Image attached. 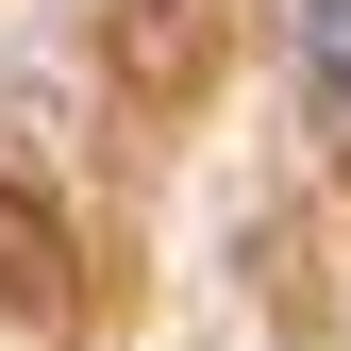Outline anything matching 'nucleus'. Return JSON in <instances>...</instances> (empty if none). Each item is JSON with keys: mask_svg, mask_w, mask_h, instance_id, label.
I'll return each mask as SVG.
<instances>
[{"mask_svg": "<svg viewBox=\"0 0 351 351\" xmlns=\"http://www.w3.org/2000/svg\"><path fill=\"white\" fill-rule=\"evenodd\" d=\"M301 67H318V101H351V0H301Z\"/></svg>", "mask_w": 351, "mask_h": 351, "instance_id": "f257e3e1", "label": "nucleus"}]
</instances>
